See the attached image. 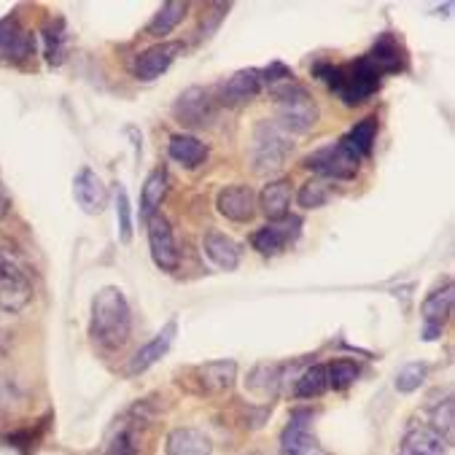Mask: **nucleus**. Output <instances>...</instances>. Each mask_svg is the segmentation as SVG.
<instances>
[{
  "mask_svg": "<svg viewBox=\"0 0 455 455\" xmlns=\"http://www.w3.org/2000/svg\"><path fill=\"white\" fill-rule=\"evenodd\" d=\"M313 76L321 78L347 108L367 103L370 98H375L380 92V86H383V76L370 65L367 57H358L347 65L318 62L313 68Z\"/></svg>",
  "mask_w": 455,
  "mask_h": 455,
  "instance_id": "obj_1",
  "label": "nucleus"
},
{
  "mask_svg": "<svg viewBox=\"0 0 455 455\" xmlns=\"http://www.w3.org/2000/svg\"><path fill=\"white\" fill-rule=\"evenodd\" d=\"M132 331V313L124 291L119 286H106L92 299V318H89V337L103 350H119L127 345Z\"/></svg>",
  "mask_w": 455,
  "mask_h": 455,
  "instance_id": "obj_2",
  "label": "nucleus"
},
{
  "mask_svg": "<svg viewBox=\"0 0 455 455\" xmlns=\"http://www.w3.org/2000/svg\"><path fill=\"white\" fill-rule=\"evenodd\" d=\"M275 100V124L289 135H307L318 124V103L313 100L310 89L299 81H283L269 89Z\"/></svg>",
  "mask_w": 455,
  "mask_h": 455,
  "instance_id": "obj_3",
  "label": "nucleus"
},
{
  "mask_svg": "<svg viewBox=\"0 0 455 455\" xmlns=\"http://www.w3.org/2000/svg\"><path fill=\"white\" fill-rule=\"evenodd\" d=\"M33 299V278L17 245L0 237V310L17 315Z\"/></svg>",
  "mask_w": 455,
  "mask_h": 455,
  "instance_id": "obj_4",
  "label": "nucleus"
},
{
  "mask_svg": "<svg viewBox=\"0 0 455 455\" xmlns=\"http://www.w3.org/2000/svg\"><path fill=\"white\" fill-rule=\"evenodd\" d=\"M294 154L291 135L283 132L275 122L259 119L251 138V164L256 175H275L286 167L289 156Z\"/></svg>",
  "mask_w": 455,
  "mask_h": 455,
  "instance_id": "obj_5",
  "label": "nucleus"
},
{
  "mask_svg": "<svg viewBox=\"0 0 455 455\" xmlns=\"http://www.w3.org/2000/svg\"><path fill=\"white\" fill-rule=\"evenodd\" d=\"M305 167L313 170L315 175H321L323 180H350L358 175L361 159L342 143V138L337 143L321 146L313 154L305 156Z\"/></svg>",
  "mask_w": 455,
  "mask_h": 455,
  "instance_id": "obj_6",
  "label": "nucleus"
},
{
  "mask_svg": "<svg viewBox=\"0 0 455 455\" xmlns=\"http://www.w3.org/2000/svg\"><path fill=\"white\" fill-rule=\"evenodd\" d=\"M216 98L203 86H189L187 92H180L172 103V116L189 127V130H205L216 122Z\"/></svg>",
  "mask_w": 455,
  "mask_h": 455,
  "instance_id": "obj_7",
  "label": "nucleus"
},
{
  "mask_svg": "<svg viewBox=\"0 0 455 455\" xmlns=\"http://www.w3.org/2000/svg\"><path fill=\"white\" fill-rule=\"evenodd\" d=\"M264 89V76L259 68H243L237 73H232L227 81H221L216 86V103L227 106V108H240L245 103H251L259 92Z\"/></svg>",
  "mask_w": 455,
  "mask_h": 455,
  "instance_id": "obj_8",
  "label": "nucleus"
},
{
  "mask_svg": "<svg viewBox=\"0 0 455 455\" xmlns=\"http://www.w3.org/2000/svg\"><path fill=\"white\" fill-rule=\"evenodd\" d=\"M313 412L310 410H297L289 418V426L281 434V455H329L318 436L310 431Z\"/></svg>",
  "mask_w": 455,
  "mask_h": 455,
  "instance_id": "obj_9",
  "label": "nucleus"
},
{
  "mask_svg": "<svg viewBox=\"0 0 455 455\" xmlns=\"http://www.w3.org/2000/svg\"><path fill=\"white\" fill-rule=\"evenodd\" d=\"M33 54H36V36L14 14L0 20V62L17 65L30 60Z\"/></svg>",
  "mask_w": 455,
  "mask_h": 455,
  "instance_id": "obj_10",
  "label": "nucleus"
},
{
  "mask_svg": "<svg viewBox=\"0 0 455 455\" xmlns=\"http://www.w3.org/2000/svg\"><path fill=\"white\" fill-rule=\"evenodd\" d=\"M299 235H302V219L299 216H286L281 221H269L267 227L256 229L251 235V245L261 256H275L283 248H289L291 243H297Z\"/></svg>",
  "mask_w": 455,
  "mask_h": 455,
  "instance_id": "obj_11",
  "label": "nucleus"
},
{
  "mask_svg": "<svg viewBox=\"0 0 455 455\" xmlns=\"http://www.w3.org/2000/svg\"><path fill=\"white\" fill-rule=\"evenodd\" d=\"M146 224H148V251H151L154 264L164 272H175L180 267V251H178L170 221L162 213H156Z\"/></svg>",
  "mask_w": 455,
  "mask_h": 455,
  "instance_id": "obj_12",
  "label": "nucleus"
},
{
  "mask_svg": "<svg viewBox=\"0 0 455 455\" xmlns=\"http://www.w3.org/2000/svg\"><path fill=\"white\" fill-rule=\"evenodd\" d=\"M452 299H455V289H452V281H447L444 286H436L426 299H423V307H420V315H423V331L420 337L426 342H434L439 339L450 313H452Z\"/></svg>",
  "mask_w": 455,
  "mask_h": 455,
  "instance_id": "obj_13",
  "label": "nucleus"
},
{
  "mask_svg": "<svg viewBox=\"0 0 455 455\" xmlns=\"http://www.w3.org/2000/svg\"><path fill=\"white\" fill-rule=\"evenodd\" d=\"M73 197L86 216H100L108 205V187L92 167H81L73 178Z\"/></svg>",
  "mask_w": 455,
  "mask_h": 455,
  "instance_id": "obj_14",
  "label": "nucleus"
},
{
  "mask_svg": "<svg viewBox=\"0 0 455 455\" xmlns=\"http://www.w3.org/2000/svg\"><path fill=\"white\" fill-rule=\"evenodd\" d=\"M180 52H184V44H180V41H159V44L148 46L146 52H140L135 57V65H132L135 78H140V81L159 78L162 73L170 70V65L178 60Z\"/></svg>",
  "mask_w": 455,
  "mask_h": 455,
  "instance_id": "obj_15",
  "label": "nucleus"
},
{
  "mask_svg": "<svg viewBox=\"0 0 455 455\" xmlns=\"http://www.w3.org/2000/svg\"><path fill=\"white\" fill-rule=\"evenodd\" d=\"M175 334H178V321L172 318V321H167V323H164L143 347L135 350V355H132L130 363H127V375L132 378V375H143L146 370H151L162 355H167V350L172 347Z\"/></svg>",
  "mask_w": 455,
  "mask_h": 455,
  "instance_id": "obj_16",
  "label": "nucleus"
},
{
  "mask_svg": "<svg viewBox=\"0 0 455 455\" xmlns=\"http://www.w3.org/2000/svg\"><path fill=\"white\" fill-rule=\"evenodd\" d=\"M370 60V65L386 78L394 73H402L407 68V52L402 46V41L394 33H380L378 41L372 44V49L363 54Z\"/></svg>",
  "mask_w": 455,
  "mask_h": 455,
  "instance_id": "obj_17",
  "label": "nucleus"
},
{
  "mask_svg": "<svg viewBox=\"0 0 455 455\" xmlns=\"http://www.w3.org/2000/svg\"><path fill=\"white\" fill-rule=\"evenodd\" d=\"M216 208L224 219L235 224H248L256 216V195L245 184L224 187L216 197Z\"/></svg>",
  "mask_w": 455,
  "mask_h": 455,
  "instance_id": "obj_18",
  "label": "nucleus"
},
{
  "mask_svg": "<svg viewBox=\"0 0 455 455\" xmlns=\"http://www.w3.org/2000/svg\"><path fill=\"white\" fill-rule=\"evenodd\" d=\"M195 380H197V388L200 394H208V396H221L227 394L235 380H237V363L232 358H221V361H208L203 367L195 370Z\"/></svg>",
  "mask_w": 455,
  "mask_h": 455,
  "instance_id": "obj_19",
  "label": "nucleus"
},
{
  "mask_svg": "<svg viewBox=\"0 0 455 455\" xmlns=\"http://www.w3.org/2000/svg\"><path fill=\"white\" fill-rule=\"evenodd\" d=\"M203 251L205 256L224 272H232L240 267V259H243V248L224 232L219 229H208L205 237H203Z\"/></svg>",
  "mask_w": 455,
  "mask_h": 455,
  "instance_id": "obj_20",
  "label": "nucleus"
},
{
  "mask_svg": "<svg viewBox=\"0 0 455 455\" xmlns=\"http://www.w3.org/2000/svg\"><path fill=\"white\" fill-rule=\"evenodd\" d=\"M164 455H213V444L200 428L180 426L167 434Z\"/></svg>",
  "mask_w": 455,
  "mask_h": 455,
  "instance_id": "obj_21",
  "label": "nucleus"
},
{
  "mask_svg": "<svg viewBox=\"0 0 455 455\" xmlns=\"http://www.w3.org/2000/svg\"><path fill=\"white\" fill-rule=\"evenodd\" d=\"M259 208L269 221H281L289 216L291 208V180L278 178V180H269V184L261 189L259 195Z\"/></svg>",
  "mask_w": 455,
  "mask_h": 455,
  "instance_id": "obj_22",
  "label": "nucleus"
},
{
  "mask_svg": "<svg viewBox=\"0 0 455 455\" xmlns=\"http://www.w3.org/2000/svg\"><path fill=\"white\" fill-rule=\"evenodd\" d=\"M447 442L431 426H412L399 447V455H444Z\"/></svg>",
  "mask_w": 455,
  "mask_h": 455,
  "instance_id": "obj_23",
  "label": "nucleus"
},
{
  "mask_svg": "<svg viewBox=\"0 0 455 455\" xmlns=\"http://www.w3.org/2000/svg\"><path fill=\"white\" fill-rule=\"evenodd\" d=\"M170 192V178H167V170L164 167H156L148 172L146 184H143V192H140V216L148 221L151 216L159 213L164 197Z\"/></svg>",
  "mask_w": 455,
  "mask_h": 455,
  "instance_id": "obj_24",
  "label": "nucleus"
},
{
  "mask_svg": "<svg viewBox=\"0 0 455 455\" xmlns=\"http://www.w3.org/2000/svg\"><path fill=\"white\" fill-rule=\"evenodd\" d=\"M167 154L184 167H200L205 159H208V146L195 138V135H187V132H178L170 138L167 143Z\"/></svg>",
  "mask_w": 455,
  "mask_h": 455,
  "instance_id": "obj_25",
  "label": "nucleus"
},
{
  "mask_svg": "<svg viewBox=\"0 0 455 455\" xmlns=\"http://www.w3.org/2000/svg\"><path fill=\"white\" fill-rule=\"evenodd\" d=\"M375 140H378V116H367V119L355 122V127H353L347 135H342V143H345L361 162L372 156Z\"/></svg>",
  "mask_w": 455,
  "mask_h": 455,
  "instance_id": "obj_26",
  "label": "nucleus"
},
{
  "mask_svg": "<svg viewBox=\"0 0 455 455\" xmlns=\"http://www.w3.org/2000/svg\"><path fill=\"white\" fill-rule=\"evenodd\" d=\"M187 12H189V4H180V0H170V4H162V9H159V12L154 14V20L148 22L146 33H148L151 38H164V36H170L180 22H184Z\"/></svg>",
  "mask_w": 455,
  "mask_h": 455,
  "instance_id": "obj_27",
  "label": "nucleus"
},
{
  "mask_svg": "<svg viewBox=\"0 0 455 455\" xmlns=\"http://www.w3.org/2000/svg\"><path fill=\"white\" fill-rule=\"evenodd\" d=\"M329 391V378H326V363H313L307 367L297 383H294V396L297 399H318L321 394Z\"/></svg>",
  "mask_w": 455,
  "mask_h": 455,
  "instance_id": "obj_28",
  "label": "nucleus"
},
{
  "mask_svg": "<svg viewBox=\"0 0 455 455\" xmlns=\"http://www.w3.org/2000/svg\"><path fill=\"white\" fill-rule=\"evenodd\" d=\"M65 44H68V30L62 20H49L44 28V52L49 65H60L65 60Z\"/></svg>",
  "mask_w": 455,
  "mask_h": 455,
  "instance_id": "obj_29",
  "label": "nucleus"
},
{
  "mask_svg": "<svg viewBox=\"0 0 455 455\" xmlns=\"http://www.w3.org/2000/svg\"><path fill=\"white\" fill-rule=\"evenodd\" d=\"M329 197H331V184H329V180H323V178L307 180V184L297 192V203H299V208H305V211L323 208V205L329 203Z\"/></svg>",
  "mask_w": 455,
  "mask_h": 455,
  "instance_id": "obj_30",
  "label": "nucleus"
},
{
  "mask_svg": "<svg viewBox=\"0 0 455 455\" xmlns=\"http://www.w3.org/2000/svg\"><path fill=\"white\" fill-rule=\"evenodd\" d=\"M326 378H329V388L345 391L358 380V363L350 358H337V361L326 363Z\"/></svg>",
  "mask_w": 455,
  "mask_h": 455,
  "instance_id": "obj_31",
  "label": "nucleus"
},
{
  "mask_svg": "<svg viewBox=\"0 0 455 455\" xmlns=\"http://www.w3.org/2000/svg\"><path fill=\"white\" fill-rule=\"evenodd\" d=\"M114 208H116V224H119V240L124 245L132 243V208H130V195L122 184L114 187Z\"/></svg>",
  "mask_w": 455,
  "mask_h": 455,
  "instance_id": "obj_32",
  "label": "nucleus"
},
{
  "mask_svg": "<svg viewBox=\"0 0 455 455\" xmlns=\"http://www.w3.org/2000/svg\"><path fill=\"white\" fill-rule=\"evenodd\" d=\"M428 378V363H420V361H410L404 363V367L399 370L396 375V391L399 394H412L418 391Z\"/></svg>",
  "mask_w": 455,
  "mask_h": 455,
  "instance_id": "obj_33",
  "label": "nucleus"
},
{
  "mask_svg": "<svg viewBox=\"0 0 455 455\" xmlns=\"http://www.w3.org/2000/svg\"><path fill=\"white\" fill-rule=\"evenodd\" d=\"M106 455H138V436H135V426L132 423L116 426L114 436L108 439Z\"/></svg>",
  "mask_w": 455,
  "mask_h": 455,
  "instance_id": "obj_34",
  "label": "nucleus"
},
{
  "mask_svg": "<svg viewBox=\"0 0 455 455\" xmlns=\"http://www.w3.org/2000/svg\"><path fill=\"white\" fill-rule=\"evenodd\" d=\"M452 423H455V418H452V399L447 396L436 410H434V418H431V428L450 444L452 442Z\"/></svg>",
  "mask_w": 455,
  "mask_h": 455,
  "instance_id": "obj_35",
  "label": "nucleus"
},
{
  "mask_svg": "<svg viewBox=\"0 0 455 455\" xmlns=\"http://www.w3.org/2000/svg\"><path fill=\"white\" fill-rule=\"evenodd\" d=\"M229 9H232L229 4H211V6H208V14L203 17V22L208 20V25H203V36H205V38H208L219 25H221V20L227 17V12H229Z\"/></svg>",
  "mask_w": 455,
  "mask_h": 455,
  "instance_id": "obj_36",
  "label": "nucleus"
},
{
  "mask_svg": "<svg viewBox=\"0 0 455 455\" xmlns=\"http://www.w3.org/2000/svg\"><path fill=\"white\" fill-rule=\"evenodd\" d=\"M12 211V197H9V189L4 187V180H0V221H4Z\"/></svg>",
  "mask_w": 455,
  "mask_h": 455,
  "instance_id": "obj_37",
  "label": "nucleus"
}]
</instances>
